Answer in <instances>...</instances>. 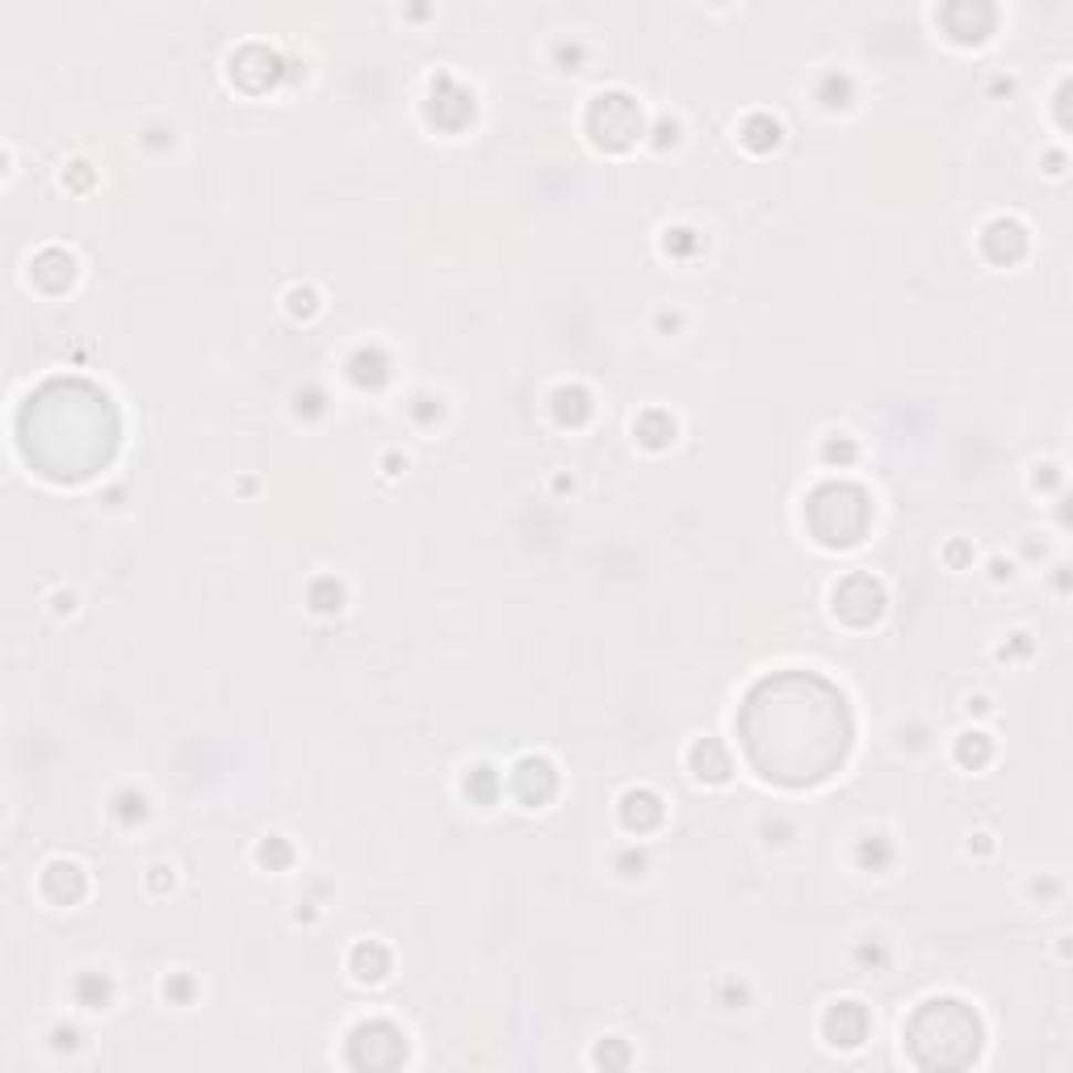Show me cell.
Wrapping results in <instances>:
<instances>
[{"mask_svg": "<svg viewBox=\"0 0 1073 1073\" xmlns=\"http://www.w3.org/2000/svg\"><path fill=\"white\" fill-rule=\"evenodd\" d=\"M738 738L763 780L817 784L852 751V713L835 684L814 671H780L751 688L738 713Z\"/></svg>", "mask_w": 1073, "mask_h": 1073, "instance_id": "cell-1", "label": "cell"}, {"mask_svg": "<svg viewBox=\"0 0 1073 1073\" xmlns=\"http://www.w3.org/2000/svg\"><path fill=\"white\" fill-rule=\"evenodd\" d=\"M353 969H357L361 981H382V977H386V969H390V960H386V952H382L378 944H361Z\"/></svg>", "mask_w": 1073, "mask_h": 1073, "instance_id": "cell-11", "label": "cell"}, {"mask_svg": "<svg viewBox=\"0 0 1073 1073\" xmlns=\"http://www.w3.org/2000/svg\"><path fill=\"white\" fill-rule=\"evenodd\" d=\"M826 1035H831V1044L855 1049L868 1035V1014H864V1007L860 1002H838L835 1011L826 1014Z\"/></svg>", "mask_w": 1073, "mask_h": 1073, "instance_id": "cell-6", "label": "cell"}, {"mask_svg": "<svg viewBox=\"0 0 1073 1073\" xmlns=\"http://www.w3.org/2000/svg\"><path fill=\"white\" fill-rule=\"evenodd\" d=\"M512 784H517L520 801H529V805H541L545 796L554 793V768L545 763V759H524V763H517V772H512Z\"/></svg>", "mask_w": 1073, "mask_h": 1073, "instance_id": "cell-7", "label": "cell"}, {"mask_svg": "<svg viewBox=\"0 0 1073 1073\" xmlns=\"http://www.w3.org/2000/svg\"><path fill=\"white\" fill-rule=\"evenodd\" d=\"M960 759H965V763H977V759H986V738H981V735H965V742H960Z\"/></svg>", "mask_w": 1073, "mask_h": 1073, "instance_id": "cell-12", "label": "cell"}, {"mask_svg": "<svg viewBox=\"0 0 1073 1073\" xmlns=\"http://www.w3.org/2000/svg\"><path fill=\"white\" fill-rule=\"evenodd\" d=\"M906 1040L918 1065H969L981 1049V1023L965 1002L935 998L910 1019Z\"/></svg>", "mask_w": 1073, "mask_h": 1073, "instance_id": "cell-2", "label": "cell"}, {"mask_svg": "<svg viewBox=\"0 0 1073 1073\" xmlns=\"http://www.w3.org/2000/svg\"><path fill=\"white\" fill-rule=\"evenodd\" d=\"M881 604H885V596H881V583H873L868 575H852L838 583L835 592V613L843 616V621H852V625H868L876 613H881Z\"/></svg>", "mask_w": 1073, "mask_h": 1073, "instance_id": "cell-5", "label": "cell"}, {"mask_svg": "<svg viewBox=\"0 0 1073 1073\" xmlns=\"http://www.w3.org/2000/svg\"><path fill=\"white\" fill-rule=\"evenodd\" d=\"M621 817H625L629 831H646V826H655L658 817H663V805H658L655 793L637 789V793H625V801H621Z\"/></svg>", "mask_w": 1073, "mask_h": 1073, "instance_id": "cell-8", "label": "cell"}, {"mask_svg": "<svg viewBox=\"0 0 1073 1073\" xmlns=\"http://www.w3.org/2000/svg\"><path fill=\"white\" fill-rule=\"evenodd\" d=\"M587 126H592L596 143H604V147H629L634 135H642V114L634 110L629 97L608 93V97H596L592 114H587Z\"/></svg>", "mask_w": 1073, "mask_h": 1073, "instance_id": "cell-4", "label": "cell"}, {"mask_svg": "<svg viewBox=\"0 0 1073 1073\" xmlns=\"http://www.w3.org/2000/svg\"><path fill=\"white\" fill-rule=\"evenodd\" d=\"M1023 227L1019 222H994V227H986V248L994 252V260H1014L1019 252H1023Z\"/></svg>", "mask_w": 1073, "mask_h": 1073, "instance_id": "cell-9", "label": "cell"}, {"mask_svg": "<svg viewBox=\"0 0 1073 1073\" xmlns=\"http://www.w3.org/2000/svg\"><path fill=\"white\" fill-rule=\"evenodd\" d=\"M42 881H46V889L63 885V897H60V902H76V897L84 894V873H80L76 864H51Z\"/></svg>", "mask_w": 1073, "mask_h": 1073, "instance_id": "cell-10", "label": "cell"}, {"mask_svg": "<svg viewBox=\"0 0 1073 1073\" xmlns=\"http://www.w3.org/2000/svg\"><path fill=\"white\" fill-rule=\"evenodd\" d=\"M868 520H873V503L852 482H826L810 496V524L817 541L826 545H855Z\"/></svg>", "mask_w": 1073, "mask_h": 1073, "instance_id": "cell-3", "label": "cell"}]
</instances>
